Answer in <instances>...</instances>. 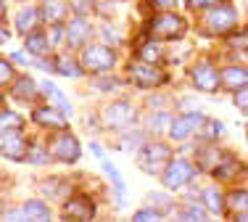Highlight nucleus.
<instances>
[{
    "instance_id": "1",
    "label": "nucleus",
    "mask_w": 248,
    "mask_h": 222,
    "mask_svg": "<svg viewBox=\"0 0 248 222\" xmlns=\"http://www.w3.org/2000/svg\"><path fill=\"white\" fill-rule=\"evenodd\" d=\"M169 159H172V148L167 143H153V145L140 148L138 167L148 174H161V169L169 164Z\"/></svg>"
},
{
    "instance_id": "2",
    "label": "nucleus",
    "mask_w": 248,
    "mask_h": 222,
    "mask_svg": "<svg viewBox=\"0 0 248 222\" xmlns=\"http://www.w3.org/2000/svg\"><path fill=\"white\" fill-rule=\"evenodd\" d=\"M193 177H196V169H193V164H190V161H185V159H177V161L169 159V164L161 169L164 188H169V190L185 188Z\"/></svg>"
},
{
    "instance_id": "3",
    "label": "nucleus",
    "mask_w": 248,
    "mask_h": 222,
    "mask_svg": "<svg viewBox=\"0 0 248 222\" xmlns=\"http://www.w3.org/2000/svg\"><path fill=\"white\" fill-rule=\"evenodd\" d=\"M185 19L182 16H177V14H158L156 19L151 21V34H156V37H161V40H180L182 34H185Z\"/></svg>"
},
{
    "instance_id": "4",
    "label": "nucleus",
    "mask_w": 248,
    "mask_h": 222,
    "mask_svg": "<svg viewBox=\"0 0 248 222\" xmlns=\"http://www.w3.org/2000/svg\"><path fill=\"white\" fill-rule=\"evenodd\" d=\"M116 56L114 50H108L106 45H87L82 50V66L87 72H95V74H106L111 66H114Z\"/></svg>"
},
{
    "instance_id": "5",
    "label": "nucleus",
    "mask_w": 248,
    "mask_h": 222,
    "mask_svg": "<svg viewBox=\"0 0 248 222\" xmlns=\"http://www.w3.org/2000/svg\"><path fill=\"white\" fill-rule=\"evenodd\" d=\"M203 119H206V116L198 114V111H190V114L177 116V119L169 122V138H172L174 143H182V140L196 135L201 127H203Z\"/></svg>"
},
{
    "instance_id": "6",
    "label": "nucleus",
    "mask_w": 248,
    "mask_h": 222,
    "mask_svg": "<svg viewBox=\"0 0 248 222\" xmlns=\"http://www.w3.org/2000/svg\"><path fill=\"white\" fill-rule=\"evenodd\" d=\"M82 148H79V140L74 135H69V132H61V135L53 138L50 143V156H56L58 161H63V164H74L77 159H79Z\"/></svg>"
},
{
    "instance_id": "7",
    "label": "nucleus",
    "mask_w": 248,
    "mask_h": 222,
    "mask_svg": "<svg viewBox=\"0 0 248 222\" xmlns=\"http://www.w3.org/2000/svg\"><path fill=\"white\" fill-rule=\"evenodd\" d=\"M0 156L11 161H24L27 156V140L21 130H3L0 132Z\"/></svg>"
},
{
    "instance_id": "8",
    "label": "nucleus",
    "mask_w": 248,
    "mask_h": 222,
    "mask_svg": "<svg viewBox=\"0 0 248 222\" xmlns=\"http://www.w3.org/2000/svg\"><path fill=\"white\" fill-rule=\"evenodd\" d=\"M190 79H193V85H196L198 90H203V93H217V90H219V85H222L219 72H217L209 61L196 63V66L190 69Z\"/></svg>"
},
{
    "instance_id": "9",
    "label": "nucleus",
    "mask_w": 248,
    "mask_h": 222,
    "mask_svg": "<svg viewBox=\"0 0 248 222\" xmlns=\"http://www.w3.org/2000/svg\"><path fill=\"white\" fill-rule=\"evenodd\" d=\"M235 24H238V14H235V8H230V5H214V8H209L206 27H209L211 32L227 34Z\"/></svg>"
},
{
    "instance_id": "10",
    "label": "nucleus",
    "mask_w": 248,
    "mask_h": 222,
    "mask_svg": "<svg viewBox=\"0 0 248 222\" xmlns=\"http://www.w3.org/2000/svg\"><path fill=\"white\" fill-rule=\"evenodd\" d=\"M129 79H132L135 85H140V87H156L167 77H164V72L158 66L140 61V63H129Z\"/></svg>"
},
{
    "instance_id": "11",
    "label": "nucleus",
    "mask_w": 248,
    "mask_h": 222,
    "mask_svg": "<svg viewBox=\"0 0 248 222\" xmlns=\"http://www.w3.org/2000/svg\"><path fill=\"white\" fill-rule=\"evenodd\" d=\"M135 109H132V103H127V101H116V103H111L108 109H106V114H103V122H106V127H114V130H122V127H127V125H132L135 122Z\"/></svg>"
},
{
    "instance_id": "12",
    "label": "nucleus",
    "mask_w": 248,
    "mask_h": 222,
    "mask_svg": "<svg viewBox=\"0 0 248 222\" xmlns=\"http://www.w3.org/2000/svg\"><path fill=\"white\" fill-rule=\"evenodd\" d=\"M95 214V204L87 196H74L63 204V217L69 220H90Z\"/></svg>"
},
{
    "instance_id": "13",
    "label": "nucleus",
    "mask_w": 248,
    "mask_h": 222,
    "mask_svg": "<svg viewBox=\"0 0 248 222\" xmlns=\"http://www.w3.org/2000/svg\"><path fill=\"white\" fill-rule=\"evenodd\" d=\"M32 119L37 122V125H43V127H50V130H66V116L63 114H58L56 109H50V106H43V109H37L32 114Z\"/></svg>"
},
{
    "instance_id": "14",
    "label": "nucleus",
    "mask_w": 248,
    "mask_h": 222,
    "mask_svg": "<svg viewBox=\"0 0 248 222\" xmlns=\"http://www.w3.org/2000/svg\"><path fill=\"white\" fill-rule=\"evenodd\" d=\"M40 19H43V14H40L34 5H27V8H21L19 14H16V29H19L21 34H29V32L37 29Z\"/></svg>"
},
{
    "instance_id": "15",
    "label": "nucleus",
    "mask_w": 248,
    "mask_h": 222,
    "mask_svg": "<svg viewBox=\"0 0 248 222\" xmlns=\"http://www.w3.org/2000/svg\"><path fill=\"white\" fill-rule=\"evenodd\" d=\"M90 37V21L85 19V16H77V19L69 24V29H66V40H69V45H82L85 40Z\"/></svg>"
},
{
    "instance_id": "16",
    "label": "nucleus",
    "mask_w": 248,
    "mask_h": 222,
    "mask_svg": "<svg viewBox=\"0 0 248 222\" xmlns=\"http://www.w3.org/2000/svg\"><path fill=\"white\" fill-rule=\"evenodd\" d=\"M219 77H222V82L227 85L230 90H238V87L248 85V69L246 66H227Z\"/></svg>"
},
{
    "instance_id": "17",
    "label": "nucleus",
    "mask_w": 248,
    "mask_h": 222,
    "mask_svg": "<svg viewBox=\"0 0 248 222\" xmlns=\"http://www.w3.org/2000/svg\"><path fill=\"white\" fill-rule=\"evenodd\" d=\"M43 8H45V11H43V19L50 21V24L63 21V19H66V14H69V5L63 3V0H45Z\"/></svg>"
},
{
    "instance_id": "18",
    "label": "nucleus",
    "mask_w": 248,
    "mask_h": 222,
    "mask_svg": "<svg viewBox=\"0 0 248 222\" xmlns=\"http://www.w3.org/2000/svg\"><path fill=\"white\" fill-rule=\"evenodd\" d=\"M24 48L29 50L32 56H45L48 53V48H50V43H48V37L45 34H40V32H29L27 34V40H24Z\"/></svg>"
},
{
    "instance_id": "19",
    "label": "nucleus",
    "mask_w": 248,
    "mask_h": 222,
    "mask_svg": "<svg viewBox=\"0 0 248 222\" xmlns=\"http://www.w3.org/2000/svg\"><path fill=\"white\" fill-rule=\"evenodd\" d=\"M53 72L63 74V77H79L82 69H79V63H77L74 58H69V56H58L56 61H53Z\"/></svg>"
},
{
    "instance_id": "20",
    "label": "nucleus",
    "mask_w": 248,
    "mask_h": 222,
    "mask_svg": "<svg viewBox=\"0 0 248 222\" xmlns=\"http://www.w3.org/2000/svg\"><path fill=\"white\" fill-rule=\"evenodd\" d=\"M14 95L19 98V101H34V98H37V85H34V79L21 77L19 82L14 85Z\"/></svg>"
},
{
    "instance_id": "21",
    "label": "nucleus",
    "mask_w": 248,
    "mask_h": 222,
    "mask_svg": "<svg viewBox=\"0 0 248 222\" xmlns=\"http://www.w3.org/2000/svg\"><path fill=\"white\" fill-rule=\"evenodd\" d=\"M21 212H24V220H50V209L45 201H29Z\"/></svg>"
},
{
    "instance_id": "22",
    "label": "nucleus",
    "mask_w": 248,
    "mask_h": 222,
    "mask_svg": "<svg viewBox=\"0 0 248 222\" xmlns=\"http://www.w3.org/2000/svg\"><path fill=\"white\" fill-rule=\"evenodd\" d=\"M24 161H29V164H34V167L48 164L50 161V148H45V145H27Z\"/></svg>"
},
{
    "instance_id": "23",
    "label": "nucleus",
    "mask_w": 248,
    "mask_h": 222,
    "mask_svg": "<svg viewBox=\"0 0 248 222\" xmlns=\"http://www.w3.org/2000/svg\"><path fill=\"white\" fill-rule=\"evenodd\" d=\"M138 58H140V61H145V63H158L164 58V48L158 43H145L143 48L138 50Z\"/></svg>"
},
{
    "instance_id": "24",
    "label": "nucleus",
    "mask_w": 248,
    "mask_h": 222,
    "mask_svg": "<svg viewBox=\"0 0 248 222\" xmlns=\"http://www.w3.org/2000/svg\"><path fill=\"white\" fill-rule=\"evenodd\" d=\"M43 90L58 103V109L63 111V116H72V103H69V98H63V93L58 90L56 85H53V82H43Z\"/></svg>"
},
{
    "instance_id": "25",
    "label": "nucleus",
    "mask_w": 248,
    "mask_h": 222,
    "mask_svg": "<svg viewBox=\"0 0 248 222\" xmlns=\"http://www.w3.org/2000/svg\"><path fill=\"white\" fill-rule=\"evenodd\" d=\"M203 204H206V209H209V212H217V214L224 212V196L217 188H206L203 190Z\"/></svg>"
},
{
    "instance_id": "26",
    "label": "nucleus",
    "mask_w": 248,
    "mask_h": 222,
    "mask_svg": "<svg viewBox=\"0 0 248 222\" xmlns=\"http://www.w3.org/2000/svg\"><path fill=\"white\" fill-rule=\"evenodd\" d=\"M145 143V135L143 132H127L122 140H119V148L124 151V154H135V151H140Z\"/></svg>"
},
{
    "instance_id": "27",
    "label": "nucleus",
    "mask_w": 248,
    "mask_h": 222,
    "mask_svg": "<svg viewBox=\"0 0 248 222\" xmlns=\"http://www.w3.org/2000/svg\"><path fill=\"white\" fill-rule=\"evenodd\" d=\"M40 190H43V193H48L50 198H63V196H66V190H69V185L63 183L61 177H50L48 183L40 185Z\"/></svg>"
},
{
    "instance_id": "28",
    "label": "nucleus",
    "mask_w": 248,
    "mask_h": 222,
    "mask_svg": "<svg viewBox=\"0 0 248 222\" xmlns=\"http://www.w3.org/2000/svg\"><path fill=\"white\" fill-rule=\"evenodd\" d=\"M224 159H227V154H222V151H217V148H206L203 154H201V167L214 172V169L219 167Z\"/></svg>"
},
{
    "instance_id": "29",
    "label": "nucleus",
    "mask_w": 248,
    "mask_h": 222,
    "mask_svg": "<svg viewBox=\"0 0 248 222\" xmlns=\"http://www.w3.org/2000/svg\"><path fill=\"white\" fill-rule=\"evenodd\" d=\"M21 125H24V119H21L16 111H0V132L3 130H21Z\"/></svg>"
},
{
    "instance_id": "30",
    "label": "nucleus",
    "mask_w": 248,
    "mask_h": 222,
    "mask_svg": "<svg viewBox=\"0 0 248 222\" xmlns=\"http://www.w3.org/2000/svg\"><path fill=\"white\" fill-rule=\"evenodd\" d=\"M227 201H230V206H232V212L238 214V217L240 214H248V193L246 190H235V193H230Z\"/></svg>"
},
{
    "instance_id": "31",
    "label": "nucleus",
    "mask_w": 248,
    "mask_h": 222,
    "mask_svg": "<svg viewBox=\"0 0 248 222\" xmlns=\"http://www.w3.org/2000/svg\"><path fill=\"white\" fill-rule=\"evenodd\" d=\"M103 172L111 177V183H114V188H116V193H119V204H122V198H124V183H122V174H119V169H116L111 161H106L103 159Z\"/></svg>"
},
{
    "instance_id": "32",
    "label": "nucleus",
    "mask_w": 248,
    "mask_h": 222,
    "mask_svg": "<svg viewBox=\"0 0 248 222\" xmlns=\"http://www.w3.org/2000/svg\"><path fill=\"white\" fill-rule=\"evenodd\" d=\"M169 122H172V116H169V111H156V114L148 119V127L153 132H161L164 127H169Z\"/></svg>"
},
{
    "instance_id": "33",
    "label": "nucleus",
    "mask_w": 248,
    "mask_h": 222,
    "mask_svg": "<svg viewBox=\"0 0 248 222\" xmlns=\"http://www.w3.org/2000/svg\"><path fill=\"white\" fill-rule=\"evenodd\" d=\"M203 127H206V130L201 132V135H203V138H209V140H214V138H222V135H224V125H222V122L203 119Z\"/></svg>"
},
{
    "instance_id": "34",
    "label": "nucleus",
    "mask_w": 248,
    "mask_h": 222,
    "mask_svg": "<svg viewBox=\"0 0 248 222\" xmlns=\"http://www.w3.org/2000/svg\"><path fill=\"white\" fill-rule=\"evenodd\" d=\"M180 217H182V220H206V217H209V209L193 206V204H190V206H185V209L180 212Z\"/></svg>"
},
{
    "instance_id": "35",
    "label": "nucleus",
    "mask_w": 248,
    "mask_h": 222,
    "mask_svg": "<svg viewBox=\"0 0 248 222\" xmlns=\"http://www.w3.org/2000/svg\"><path fill=\"white\" fill-rule=\"evenodd\" d=\"M151 204H156L161 214H164V212H169V209L174 206V201H169V198L164 196V193H151Z\"/></svg>"
},
{
    "instance_id": "36",
    "label": "nucleus",
    "mask_w": 248,
    "mask_h": 222,
    "mask_svg": "<svg viewBox=\"0 0 248 222\" xmlns=\"http://www.w3.org/2000/svg\"><path fill=\"white\" fill-rule=\"evenodd\" d=\"M235 106H238L240 111H246L248 114V85H243V87H238V93H235Z\"/></svg>"
},
{
    "instance_id": "37",
    "label": "nucleus",
    "mask_w": 248,
    "mask_h": 222,
    "mask_svg": "<svg viewBox=\"0 0 248 222\" xmlns=\"http://www.w3.org/2000/svg\"><path fill=\"white\" fill-rule=\"evenodd\" d=\"M14 79V66L5 58H0V85H8Z\"/></svg>"
},
{
    "instance_id": "38",
    "label": "nucleus",
    "mask_w": 248,
    "mask_h": 222,
    "mask_svg": "<svg viewBox=\"0 0 248 222\" xmlns=\"http://www.w3.org/2000/svg\"><path fill=\"white\" fill-rule=\"evenodd\" d=\"M222 0H187V5H190L193 11H206V8H214V5H219Z\"/></svg>"
},
{
    "instance_id": "39",
    "label": "nucleus",
    "mask_w": 248,
    "mask_h": 222,
    "mask_svg": "<svg viewBox=\"0 0 248 222\" xmlns=\"http://www.w3.org/2000/svg\"><path fill=\"white\" fill-rule=\"evenodd\" d=\"M158 217H161V212H158V209H140V212H135V220H140V222L158 220Z\"/></svg>"
},
{
    "instance_id": "40",
    "label": "nucleus",
    "mask_w": 248,
    "mask_h": 222,
    "mask_svg": "<svg viewBox=\"0 0 248 222\" xmlns=\"http://www.w3.org/2000/svg\"><path fill=\"white\" fill-rule=\"evenodd\" d=\"M103 40H106V43H114L116 45L122 37H119V32H116L114 27H103Z\"/></svg>"
},
{
    "instance_id": "41",
    "label": "nucleus",
    "mask_w": 248,
    "mask_h": 222,
    "mask_svg": "<svg viewBox=\"0 0 248 222\" xmlns=\"http://www.w3.org/2000/svg\"><path fill=\"white\" fill-rule=\"evenodd\" d=\"M232 45H235V48H240V50H248V29H243V34L232 40Z\"/></svg>"
},
{
    "instance_id": "42",
    "label": "nucleus",
    "mask_w": 248,
    "mask_h": 222,
    "mask_svg": "<svg viewBox=\"0 0 248 222\" xmlns=\"http://www.w3.org/2000/svg\"><path fill=\"white\" fill-rule=\"evenodd\" d=\"M87 5H93V0H77V3H74L77 16H85L87 14Z\"/></svg>"
},
{
    "instance_id": "43",
    "label": "nucleus",
    "mask_w": 248,
    "mask_h": 222,
    "mask_svg": "<svg viewBox=\"0 0 248 222\" xmlns=\"http://www.w3.org/2000/svg\"><path fill=\"white\" fill-rule=\"evenodd\" d=\"M90 151H93V154H95V156H98V159H100V161H103V159H106V156H103V148H100V145H98V143H90Z\"/></svg>"
},
{
    "instance_id": "44",
    "label": "nucleus",
    "mask_w": 248,
    "mask_h": 222,
    "mask_svg": "<svg viewBox=\"0 0 248 222\" xmlns=\"http://www.w3.org/2000/svg\"><path fill=\"white\" fill-rule=\"evenodd\" d=\"M156 5H161V8H174L177 5V0H153Z\"/></svg>"
},
{
    "instance_id": "45",
    "label": "nucleus",
    "mask_w": 248,
    "mask_h": 222,
    "mask_svg": "<svg viewBox=\"0 0 248 222\" xmlns=\"http://www.w3.org/2000/svg\"><path fill=\"white\" fill-rule=\"evenodd\" d=\"M119 82L116 79H103V82H98V87H103V90H111V87H116Z\"/></svg>"
},
{
    "instance_id": "46",
    "label": "nucleus",
    "mask_w": 248,
    "mask_h": 222,
    "mask_svg": "<svg viewBox=\"0 0 248 222\" xmlns=\"http://www.w3.org/2000/svg\"><path fill=\"white\" fill-rule=\"evenodd\" d=\"M11 58H14V61H19V63H29V56H24V53H14Z\"/></svg>"
},
{
    "instance_id": "47",
    "label": "nucleus",
    "mask_w": 248,
    "mask_h": 222,
    "mask_svg": "<svg viewBox=\"0 0 248 222\" xmlns=\"http://www.w3.org/2000/svg\"><path fill=\"white\" fill-rule=\"evenodd\" d=\"M5 40H8V32H5V27H3V24H0V45H3V43H5Z\"/></svg>"
},
{
    "instance_id": "48",
    "label": "nucleus",
    "mask_w": 248,
    "mask_h": 222,
    "mask_svg": "<svg viewBox=\"0 0 248 222\" xmlns=\"http://www.w3.org/2000/svg\"><path fill=\"white\" fill-rule=\"evenodd\" d=\"M5 14V0H0V16Z\"/></svg>"
},
{
    "instance_id": "49",
    "label": "nucleus",
    "mask_w": 248,
    "mask_h": 222,
    "mask_svg": "<svg viewBox=\"0 0 248 222\" xmlns=\"http://www.w3.org/2000/svg\"><path fill=\"white\" fill-rule=\"evenodd\" d=\"M0 103H3V93H0Z\"/></svg>"
}]
</instances>
